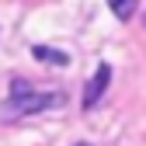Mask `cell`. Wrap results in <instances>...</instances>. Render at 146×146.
Wrapping results in <instances>:
<instances>
[{
	"instance_id": "obj_5",
	"label": "cell",
	"mask_w": 146,
	"mask_h": 146,
	"mask_svg": "<svg viewBox=\"0 0 146 146\" xmlns=\"http://www.w3.org/2000/svg\"><path fill=\"white\" fill-rule=\"evenodd\" d=\"M77 146H90V143H77Z\"/></svg>"
},
{
	"instance_id": "obj_1",
	"label": "cell",
	"mask_w": 146,
	"mask_h": 146,
	"mask_svg": "<svg viewBox=\"0 0 146 146\" xmlns=\"http://www.w3.org/2000/svg\"><path fill=\"white\" fill-rule=\"evenodd\" d=\"M66 94L63 90H31L28 80H11V94L0 104V118L14 122V118H28L38 111H52V108H63Z\"/></svg>"
},
{
	"instance_id": "obj_6",
	"label": "cell",
	"mask_w": 146,
	"mask_h": 146,
	"mask_svg": "<svg viewBox=\"0 0 146 146\" xmlns=\"http://www.w3.org/2000/svg\"><path fill=\"white\" fill-rule=\"evenodd\" d=\"M143 25H146V17H143Z\"/></svg>"
},
{
	"instance_id": "obj_3",
	"label": "cell",
	"mask_w": 146,
	"mask_h": 146,
	"mask_svg": "<svg viewBox=\"0 0 146 146\" xmlns=\"http://www.w3.org/2000/svg\"><path fill=\"white\" fill-rule=\"evenodd\" d=\"M31 56L38 59V63H49V66H66V63H70V56H66V52L49 49V45H31Z\"/></svg>"
},
{
	"instance_id": "obj_4",
	"label": "cell",
	"mask_w": 146,
	"mask_h": 146,
	"mask_svg": "<svg viewBox=\"0 0 146 146\" xmlns=\"http://www.w3.org/2000/svg\"><path fill=\"white\" fill-rule=\"evenodd\" d=\"M108 7H111V14L118 21H129L136 14V7H139V0H108Z\"/></svg>"
},
{
	"instance_id": "obj_2",
	"label": "cell",
	"mask_w": 146,
	"mask_h": 146,
	"mask_svg": "<svg viewBox=\"0 0 146 146\" xmlns=\"http://www.w3.org/2000/svg\"><path fill=\"white\" fill-rule=\"evenodd\" d=\"M108 87H111V66H108V63H101L98 70H94V77H90L87 80V87H84V111H94V108H98V101L108 94Z\"/></svg>"
}]
</instances>
